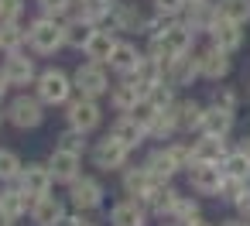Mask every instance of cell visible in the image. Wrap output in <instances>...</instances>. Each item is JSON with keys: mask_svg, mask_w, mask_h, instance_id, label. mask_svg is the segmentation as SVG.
I'll list each match as a JSON object with an SVG mask.
<instances>
[{"mask_svg": "<svg viewBox=\"0 0 250 226\" xmlns=\"http://www.w3.org/2000/svg\"><path fill=\"white\" fill-rule=\"evenodd\" d=\"M195 79H202V72H199V55L185 52V55L168 59V65H165V82H171L175 89H182V86H192Z\"/></svg>", "mask_w": 250, "mask_h": 226, "instance_id": "5", "label": "cell"}, {"mask_svg": "<svg viewBox=\"0 0 250 226\" xmlns=\"http://www.w3.org/2000/svg\"><path fill=\"white\" fill-rule=\"evenodd\" d=\"M76 89L83 96H93V100L103 96V93H110V79L100 69V62H89V65H79L76 69Z\"/></svg>", "mask_w": 250, "mask_h": 226, "instance_id": "10", "label": "cell"}, {"mask_svg": "<svg viewBox=\"0 0 250 226\" xmlns=\"http://www.w3.org/2000/svg\"><path fill=\"white\" fill-rule=\"evenodd\" d=\"M229 69H233L229 52H223L219 45H209V48H202V52H199V72H202V79L219 82V79H226V76H229Z\"/></svg>", "mask_w": 250, "mask_h": 226, "instance_id": "8", "label": "cell"}, {"mask_svg": "<svg viewBox=\"0 0 250 226\" xmlns=\"http://www.w3.org/2000/svg\"><path fill=\"white\" fill-rule=\"evenodd\" d=\"M24 11V0H0V18L4 21H18Z\"/></svg>", "mask_w": 250, "mask_h": 226, "instance_id": "44", "label": "cell"}, {"mask_svg": "<svg viewBox=\"0 0 250 226\" xmlns=\"http://www.w3.org/2000/svg\"><path fill=\"white\" fill-rule=\"evenodd\" d=\"M141 52L130 45V41H117V48H113V55H110V69H117V72H124V76H134L137 72V65H141Z\"/></svg>", "mask_w": 250, "mask_h": 226, "instance_id": "22", "label": "cell"}, {"mask_svg": "<svg viewBox=\"0 0 250 226\" xmlns=\"http://www.w3.org/2000/svg\"><path fill=\"white\" fill-rule=\"evenodd\" d=\"M247 185H250V182H243V178H233V175H226V178H223V188H219V195L233 202V199H236V195H240V192H243Z\"/></svg>", "mask_w": 250, "mask_h": 226, "instance_id": "42", "label": "cell"}, {"mask_svg": "<svg viewBox=\"0 0 250 226\" xmlns=\"http://www.w3.org/2000/svg\"><path fill=\"white\" fill-rule=\"evenodd\" d=\"M28 45L38 52V55H52L65 45V28L55 24V18H38L31 28H28Z\"/></svg>", "mask_w": 250, "mask_h": 226, "instance_id": "2", "label": "cell"}, {"mask_svg": "<svg viewBox=\"0 0 250 226\" xmlns=\"http://www.w3.org/2000/svg\"><path fill=\"white\" fill-rule=\"evenodd\" d=\"M127 151H130V147L110 134V137L96 141V147H93V161H96V168L113 171V168H124V164H127Z\"/></svg>", "mask_w": 250, "mask_h": 226, "instance_id": "9", "label": "cell"}, {"mask_svg": "<svg viewBox=\"0 0 250 226\" xmlns=\"http://www.w3.org/2000/svg\"><path fill=\"white\" fill-rule=\"evenodd\" d=\"M233 205L240 209V216H243V219H250V185H247V188L233 199Z\"/></svg>", "mask_w": 250, "mask_h": 226, "instance_id": "45", "label": "cell"}, {"mask_svg": "<svg viewBox=\"0 0 250 226\" xmlns=\"http://www.w3.org/2000/svg\"><path fill=\"white\" fill-rule=\"evenodd\" d=\"M38 7L48 14V18H62L72 11V0H38Z\"/></svg>", "mask_w": 250, "mask_h": 226, "instance_id": "41", "label": "cell"}, {"mask_svg": "<svg viewBox=\"0 0 250 226\" xmlns=\"http://www.w3.org/2000/svg\"><path fill=\"white\" fill-rule=\"evenodd\" d=\"M110 11H113L110 0H79V18H83V21H89V24L103 21Z\"/></svg>", "mask_w": 250, "mask_h": 226, "instance_id": "34", "label": "cell"}, {"mask_svg": "<svg viewBox=\"0 0 250 226\" xmlns=\"http://www.w3.org/2000/svg\"><path fill=\"white\" fill-rule=\"evenodd\" d=\"M212 103L223 106V110H233V113H236V93H233L229 86H219V89L212 93Z\"/></svg>", "mask_w": 250, "mask_h": 226, "instance_id": "43", "label": "cell"}, {"mask_svg": "<svg viewBox=\"0 0 250 226\" xmlns=\"http://www.w3.org/2000/svg\"><path fill=\"white\" fill-rule=\"evenodd\" d=\"M110 4H113V0H110Z\"/></svg>", "mask_w": 250, "mask_h": 226, "instance_id": "54", "label": "cell"}, {"mask_svg": "<svg viewBox=\"0 0 250 226\" xmlns=\"http://www.w3.org/2000/svg\"><path fill=\"white\" fill-rule=\"evenodd\" d=\"M233 130V110H223V106H206L202 110V127L199 134H216V137H226Z\"/></svg>", "mask_w": 250, "mask_h": 226, "instance_id": "17", "label": "cell"}, {"mask_svg": "<svg viewBox=\"0 0 250 226\" xmlns=\"http://www.w3.org/2000/svg\"><path fill=\"white\" fill-rule=\"evenodd\" d=\"M219 4V14L236 21V24H247L250 21V0H216Z\"/></svg>", "mask_w": 250, "mask_h": 226, "instance_id": "33", "label": "cell"}, {"mask_svg": "<svg viewBox=\"0 0 250 226\" xmlns=\"http://www.w3.org/2000/svg\"><path fill=\"white\" fill-rule=\"evenodd\" d=\"M110 134H113L117 141H124L127 147H137V144L147 137V127H144V123H137L134 117H120V120L113 123V130H110Z\"/></svg>", "mask_w": 250, "mask_h": 226, "instance_id": "26", "label": "cell"}, {"mask_svg": "<svg viewBox=\"0 0 250 226\" xmlns=\"http://www.w3.org/2000/svg\"><path fill=\"white\" fill-rule=\"evenodd\" d=\"M4 76H7L11 86H28L35 79V62L28 55H21V52H11L7 62H4Z\"/></svg>", "mask_w": 250, "mask_h": 226, "instance_id": "19", "label": "cell"}, {"mask_svg": "<svg viewBox=\"0 0 250 226\" xmlns=\"http://www.w3.org/2000/svg\"><path fill=\"white\" fill-rule=\"evenodd\" d=\"M65 117H69V127H76V130H83V134L96 130L100 120H103V113H100V106H96L93 96H79V100H72Z\"/></svg>", "mask_w": 250, "mask_h": 226, "instance_id": "7", "label": "cell"}, {"mask_svg": "<svg viewBox=\"0 0 250 226\" xmlns=\"http://www.w3.org/2000/svg\"><path fill=\"white\" fill-rule=\"evenodd\" d=\"M223 171L226 175H233V178H243V182H250V158L236 147V151H229L226 158H223Z\"/></svg>", "mask_w": 250, "mask_h": 226, "instance_id": "32", "label": "cell"}, {"mask_svg": "<svg viewBox=\"0 0 250 226\" xmlns=\"http://www.w3.org/2000/svg\"><path fill=\"white\" fill-rule=\"evenodd\" d=\"M247 96H250V82H247Z\"/></svg>", "mask_w": 250, "mask_h": 226, "instance_id": "51", "label": "cell"}, {"mask_svg": "<svg viewBox=\"0 0 250 226\" xmlns=\"http://www.w3.org/2000/svg\"><path fill=\"white\" fill-rule=\"evenodd\" d=\"M113 48H117V38H113L110 31H93V38H89V45H86L83 52H86L93 62H110Z\"/></svg>", "mask_w": 250, "mask_h": 226, "instance_id": "29", "label": "cell"}, {"mask_svg": "<svg viewBox=\"0 0 250 226\" xmlns=\"http://www.w3.org/2000/svg\"><path fill=\"white\" fill-rule=\"evenodd\" d=\"M247 226H250V219H247Z\"/></svg>", "mask_w": 250, "mask_h": 226, "instance_id": "53", "label": "cell"}, {"mask_svg": "<svg viewBox=\"0 0 250 226\" xmlns=\"http://www.w3.org/2000/svg\"><path fill=\"white\" fill-rule=\"evenodd\" d=\"M158 113H161V110H158V106H154L147 96H144V100H141V103L130 110V117H134L137 123H144V127H147V134H151V127H154V120H158Z\"/></svg>", "mask_w": 250, "mask_h": 226, "instance_id": "36", "label": "cell"}, {"mask_svg": "<svg viewBox=\"0 0 250 226\" xmlns=\"http://www.w3.org/2000/svg\"><path fill=\"white\" fill-rule=\"evenodd\" d=\"M69 93H72V82H69L65 72H59V69H45V72L38 76V100H42V103H48V106H55V103H69Z\"/></svg>", "mask_w": 250, "mask_h": 226, "instance_id": "4", "label": "cell"}, {"mask_svg": "<svg viewBox=\"0 0 250 226\" xmlns=\"http://www.w3.org/2000/svg\"><path fill=\"white\" fill-rule=\"evenodd\" d=\"M59 147H65V151H76V154H83V151H86V134L72 127V130H65V134L59 137Z\"/></svg>", "mask_w": 250, "mask_h": 226, "instance_id": "39", "label": "cell"}, {"mask_svg": "<svg viewBox=\"0 0 250 226\" xmlns=\"http://www.w3.org/2000/svg\"><path fill=\"white\" fill-rule=\"evenodd\" d=\"M31 219L38 226H55V223H65V209H62V202L55 195H42L31 205Z\"/></svg>", "mask_w": 250, "mask_h": 226, "instance_id": "21", "label": "cell"}, {"mask_svg": "<svg viewBox=\"0 0 250 226\" xmlns=\"http://www.w3.org/2000/svg\"><path fill=\"white\" fill-rule=\"evenodd\" d=\"M178 223H188V219H195L199 216V202L195 199H188V195H178V202H175V212H171Z\"/></svg>", "mask_w": 250, "mask_h": 226, "instance_id": "38", "label": "cell"}, {"mask_svg": "<svg viewBox=\"0 0 250 226\" xmlns=\"http://www.w3.org/2000/svg\"><path fill=\"white\" fill-rule=\"evenodd\" d=\"M89 38H93V24H89V21L76 18V21L65 24V45H72V48H86Z\"/></svg>", "mask_w": 250, "mask_h": 226, "instance_id": "31", "label": "cell"}, {"mask_svg": "<svg viewBox=\"0 0 250 226\" xmlns=\"http://www.w3.org/2000/svg\"><path fill=\"white\" fill-rule=\"evenodd\" d=\"M11 89V82H7V76H4V69H0V100H4V93Z\"/></svg>", "mask_w": 250, "mask_h": 226, "instance_id": "46", "label": "cell"}, {"mask_svg": "<svg viewBox=\"0 0 250 226\" xmlns=\"http://www.w3.org/2000/svg\"><path fill=\"white\" fill-rule=\"evenodd\" d=\"M28 199H31V195H28L24 188H7V192H0V209L18 219V216L28 212Z\"/></svg>", "mask_w": 250, "mask_h": 226, "instance_id": "30", "label": "cell"}, {"mask_svg": "<svg viewBox=\"0 0 250 226\" xmlns=\"http://www.w3.org/2000/svg\"><path fill=\"white\" fill-rule=\"evenodd\" d=\"M185 7H188V0H154L158 18H178V14H185Z\"/></svg>", "mask_w": 250, "mask_h": 226, "instance_id": "40", "label": "cell"}, {"mask_svg": "<svg viewBox=\"0 0 250 226\" xmlns=\"http://www.w3.org/2000/svg\"><path fill=\"white\" fill-rule=\"evenodd\" d=\"M240 151H243V154L250 158V137H243V141H240Z\"/></svg>", "mask_w": 250, "mask_h": 226, "instance_id": "49", "label": "cell"}, {"mask_svg": "<svg viewBox=\"0 0 250 226\" xmlns=\"http://www.w3.org/2000/svg\"><path fill=\"white\" fill-rule=\"evenodd\" d=\"M69 195H72V205L83 209V212H86V209H96V205L103 202V188H100L96 178H76Z\"/></svg>", "mask_w": 250, "mask_h": 226, "instance_id": "16", "label": "cell"}, {"mask_svg": "<svg viewBox=\"0 0 250 226\" xmlns=\"http://www.w3.org/2000/svg\"><path fill=\"white\" fill-rule=\"evenodd\" d=\"M209 38H212V45H219L223 52H236L240 45H243V24H236V21H229V18H216L212 21V28H209Z\"/></svg>", "mask_w": 250, "mask_h": 226, "instance_id": "11", "label": "cell"}, {"mask_svg": "<svg viewBox=\"0 0 250 226\" xmlns=\"http://www.w3.org/2000/svg\"><path fill=\"white\" fill-rule=\"evenodd\" d=\"M223 178H226L223 164H209V161H192L188 164V182L199 195H219Z\"/></svg>", "mask_w": 250, "mask_h": 226, "instance_id": "3", "label": "cell"}, {"mask_svg": "<svg viewBox=\"0 0 250 226\" xmlns=\"http://www.w3.org/2000/svg\"><path fill=\"white\" fill-rule=\"evenodd\" d=\"M18 178H21V188H24L31 199L48 195V188H52V182H55V175H52L48 164H28V168H21Z\"/></svg>", "mask_w": 250, "mask_h": 226, "instance_id": "12", "label": "cell"}, {"mask_svg": "<svg viewBox=\"0 0 250 226\" xmlns=\"http://www.w3.org/2000/svg\"><path fill=\"white\" fill-rule=\"evenodd\" d=\"M141 100H144V93H141V86H137L134 79L117 82V86H113V93H110V103H113L120 113H130V110H134Z\"/></svg>", "mask_w": 250, "mask_h": 226, "instance_id": "23", "label": "cell"}, {"mask_svg": "<svg viewBox=\"0 0 250 226\" xmlns=\"http://www.w3.org/2000/svg\"><path fill=\"white\" fill-rule=\"evenodd\" d=\"M21 158L14 151H0V178H18L21 175Z\"/></svg>", "mask_w": 250, "mask_h": 226, "instance_id": "37", "label": "cell"}, {"mask_svg": "<svg viewBox=\"0 0 250 226\" xmlns=\"http://www.w3.org/2000/svg\"><path fill=\"white\" fill-rule=\"evenodd\" d=\"M0 123H4V113H0Z\"/></svg>", "mask_w": 250, "mask_h": 226, "instance_id": "52", "label": "cell"}, {"mask_svg": "<svg viewBox=\"0 0 250 226\" xmlns=\"http://www.w3.org/2000/svg\"><path fill=\"white\" fill-rule=\"evenodd\" d=\"M110 219H113V226H147V212H144V205H137V199L117 202Z\"/></svg>", "mask_w": 250, "mask_h": 226, "instance_id": "24", "label": "cell"}, {"mask_svg": "<svg viewBox=\"0 0 250 226\" xmlns=\"http://www.w3.org/2000/svg\"><path fill=\"white\" fill-rule=\"evenodd\" d=\"M113 21H117V31H147V24H151L141 11H134L127 4H117L113 7Z\"/></svg>", "mask_w": 250, "mask_h": 226, "instance_id": "28", "label": "cell"}, {"mask_svg": "<svg viewBox=\"0 0 250 226\" xmlns=\"http://www.w3.org/2000/svg\"><path fill=\"white\" fill-rule=\"evenodd\" d=\"M65 226H93V223L83 219V216H76V219H65Z\"/></svg>", "mask_w": 250, "mask_h": 226, "instance_id": "47", "label": "cell"}, {"mask_svg": "<svg viewBox=\"0 0 250 226\" xmlns=\"http://www.w3.org/2000/svg\"><path fill=\"white\" fill-rule=\"evenodd\" d=\"M202 110L195 100H175V117H178V130H199L202 127Z\"/></svg>", "mask_w": 250, "mask_h": 226, "instance_id": "27", "label": "cell"}, {"mask_svg": "<svg viewBox=\"0 0 250 226\" xmlns=\"http://www.w3.org/2000/svg\"><path fill=\"white\" fill-rule=\"evenodd\" d=\"M219 226H247V219H226V223H219Z\"/></svg>", "mask_w": 250, "mask_h": 226, "instance_id": "50", "label": "cell"}, {"mask_svg": "<svg viewBox=\"0 0 250 226\" xmlns=\"http://www.w3.org/2000/svg\"><path fill=\"white\" fill-rule=\"evenodd\" d=\"M0 226H14V216H7L4 209H0Z\"/></svg>", "mask_w": 250, "mask_h": 226, "instance_id": "48", "label": "cell"}, {"mask_svg": "<svg viewBox=\"0 0 250 226\" xmlns=\"http://www.w3.org/2000/svg\"><path fill=\"white\" fill-rule=\"evenodd\" d=\"M24 38H28V31H24V28H18V21H4V24H0V48L18 52Z\"/></svg>", "mask_w": 250, "mask_h": 226, "instance_id": "35", "label": "cell"}, {"mask_svg": "<svg viewBox=\"0 0 250 226\" xmlns=\"http://www.w3.org/2000/svg\"><path fill=\"white\" fill-rule=\"evenodd\" d=\"M229 154L226 137L216 134H202L199 141H192V161H209V164H223V158Z\"/></svg>", "mask_w": 250, "mask_h": 226, "instance_id": "13", "label": "cell"}, {"mask_svg": "<svg viewBox=\"0 0 250 226\" xmlns=\"http://www.w3.org/2000/svg\"><path fill=\"white\" fill-rule=\"evenodd\" d=\"M158 182H161V178H154V171H151L147 164L127 168V171H124V188H127V195H137V199H144Z\"/></svg>", "mask_w": 250, "mask_h": 226, "instance_id": "20", "label": "cell"}, {"mask_svg": "<svg viewBox=\"0 0 250 226\" xmlns=\"http://www.w3.org/2000/svg\"><path fill=\"white\" fill-rule=\"evenodd\" d=\"M175 202H178V192H175L168 182H158V185L144 195V205H147L154 216H171V212H175Z\"/></svg>", "mask_w": 250, "mask_h": 226, "instance_id": "18", "label": "cell"}, {"mask_svg": "<svg viewBox=\"0 0 250 226\" xmlns=\"http://www.w3.org/2000/svg\"><path fill=\"white\" fill-rule=\"evenodd\" d=\"M7 120L21 130H31L45 120V110H42V100L38 96H18L11 106H7Z\"/></svg>", "mask_w": 250, "mask_h": 226, "instance_id": "6", "label": "cell"}, {"mask_svg": "<svg viewBox=\"0 0 250 226\" xmlns=\"http://www.w3.org/2000/svg\"><path fill=\"white\" fill-rule=\"evenodd\" d=\"M48 168L55 175V182H76L79 178V154L76 151H65V147H55L52 158H48Z\"/></svg>", "mask_w": 250, "mask_h": 226, "instance_id": "14", "label": "cell"}, {"mask_svg": "<svg viewBox=\"0 0 250 226\" xmlns=\"http://www.w3.org/2000/svg\"><path fill=\"white\" fill-rule=\"evenodd\" d=\"M216 18H219V4H209V0H188L185 24H188L192 31H209Z\"/></svg>", "mask_w": 250, "mask_h": 226, "instance_id": "15", "label": "cell"}, {"mask_svg": "<svg viewBox=\"0 0 250 226\" xmlns=\"http://www.w3.org/2000/svg\"><path fill=\"white\" fill-rule=\"evenodd\" d=\"M192 41H195V31L182 21H171V24H161L158 31H151V55L154 59H161V62H168V59H175V55H185V52H192Z\"/></svg>", "mask_w": 250, "mask_h": 226, "instance_id": "1", "label": "cell"}, {"mask_svg": "<svg viewBox=\"0 0 250 226\" xmlns=\"http://www.w3.org/2000/svg\"><path fill=\"white\" fill-rule=\"evenodd\" d=\"M144 164H147V168L154 171V178H161V182H168V178L182 168V164H178V158H175V151H171V144H168V147H158Z\"/></svg>", "mask_w": 250, "mask_h": 226, "instance_id": "25", "label": "cell"}]
</instances>
